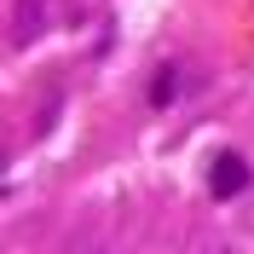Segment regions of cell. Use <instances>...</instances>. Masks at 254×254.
Returning a JSON list of instances; mask_svg holds the SVG:
<instances>
[{
	"mask_svg": "<svg viewBox=\"0 0 254 254\" xmlns=\"http://www.w3.org/2000/svg\"><path fill=\"white\" fill-rule=\"evenodd\" d=\"M208 185H214V196H237V190L249 185V162H243L237 150H220V156H214V174H208Z\"/></svg>",
	"mask_w": 254,
	"mask_h": 254,
	"instance_id": "6da1fadb",
	"label": "cell"
},
{
	"mask_svg": "<svg viewBox=\"0 0 254 254\" xmlns=\"http://www.w3.org/2000/svg\"><path fill=\"white\" fill-rule=\"evenodd\" d=\"M174 93H179V64H162L156 81H150V104H156V110H168V104H174Z\"/></svg>",
	"mask_w": 254,
	"mask_h": 254,
	"instance_id": "3957f363",
	"label": "cell"
},
{
	"mask_svg": "<svg viewBox=\"0 0 254 254\" xmlns=\"http://www.w3.org/2000/svg\"><path fill=\"white\" fill-rule=\"evenodd\" d=\"M41 12H47V0H17V23H12L17 47H29L35 35H41Z\"/></svg>",
	"mask_w": 254,
	"mask_h": 254,
	"instance_id": "7a4b0ae2",
	"label": "cell"
}]
</instances>
